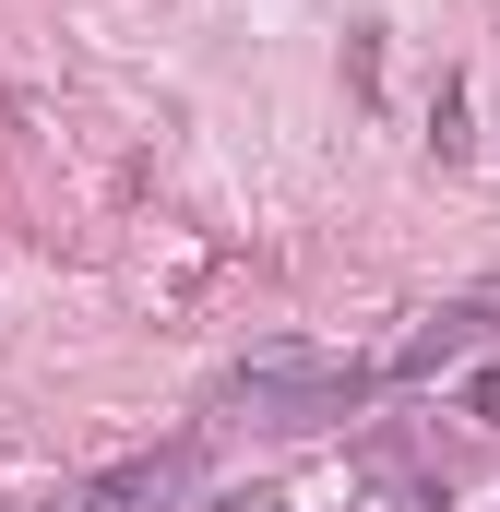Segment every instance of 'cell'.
I'll return each instance as SVG.
<instances>
[{
	"label": "cell",
	"instance_id": "1",
	"mask_svg": "<svg viewBox=\"0 0 500 512\" xmlns=\"http://www.w3.org/2000/svg\"><path fill=\"white\" fill-rule=\"evenodd\" d=\"M370 358H250L227 370V405L239 417H274V429H322V417H346V405H370Z\"/></svg>",
	"mask_w": 500,
	"mask_h": 512
},
{
	"label": "cell",
	"instance_id": "2",
	"mask_svg": "<svg viewBox=\"0 0 500 512\" xmlns=\"http://www.w3.org/2000/svg\"><path fill=\"white\" fill-rule=\"evenodd\" d=\"M191 477H203V453H191V441H167V453H131V465H108V477H84L60 512H167Z\"/></svg>",
	"mask_w": 500,
	"mask_h": 512
},
{
	"label": "cell",
	"instance_id": "3",
	"mask_svg": "<svg viewBox=\"0 0 500 512\" xmlns=\"http://www.w3.org/2000/svg\"><path fill=\"white\" fill-rule=\"evenodd\" d=\"M477 322H489V310H441V322H429V334L405 346V370H441L453 346H477Z\"/></svg>",
	"mask_w": 500,
	"mask_h": 512
}]
</instances>
